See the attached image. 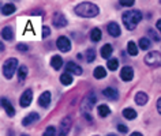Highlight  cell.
<instances>
[{
    "label": "cell",
    "instance_id": "cell-1",
    "mask_svg": "<svg viewBox=\"0 0 161 136\" xmlns=\"http://www.w3.org/2000/svg\"><path fill=\"white\" fill-rule=\"evenodd\" d=\"M75 14L78 17H82V18H93V17H97L98 13H100V8L93 3H89V2H83L78 4L75 7Z\"/></svg>",
    "mask_w": 161,
    "mask_h": 136
},
{
    "label": "cell",
    "instance_id": "cell-2",
    "mask_svg": "<svg viewBox=\"0 0 161 136\" xmlns=\"http://www.w3.org/2000/svg\"><path fill=\"white\" fill-rule=\"evenodd\" d=\"M122 19H123V23L126 26V29L128 30H134L138 23L142 21V13L139 10H130V11H126L123 15H122Z\"/></svg>",
    "mask_w": 161,
    "mask_h": 136
},
{
    "label": "cell",
    "instance_id": "cell-3",
    "mask_svg": "<svg viewBox=\"0 0 161 136\" xmlns=\"http://www.w3.org/2000/svg\"><path fill=\"white\" fill-rule=\"evenodd\" d=\"M18 67V60L17 59H8L6 60L4 64H3V75H4L6 79H11L14 76V72L17 71Z\"/></svg>",
    "mask_w": 161,
    "mask_h": 136
},
{
    "label": "cell",
    "instance_id": "cell-4",
    "mask_svg": "<svg viewBox=\"0 0 161 136\" xmlns=\"http://www.w3.org/2000/svg\"><path fill=\"white\" fill-rule=\"evenodd\" d=\"M145 63L150 67H161V53L160 52H149V53L145 56Z\"/></svg>",
    "mask_w": 161,
    "mask_h": 136
},
{
    "label": "cell",
    "instance_id": "cell-5",
    "mask_svg": "<svg viewBox=\"0 0 161 136\" xmlns=\"http://www.w3.org/2000/svg\"><path fill=\"white\" fill-rule=\"evenodd\" d=\"M71 125H72V121H71V117H64L62 121H60V127H59V135L58 136H67V133L70 132L71 129Z\"/></svg>",
    "mask_w": 161,
    "mask_h": 136
},
{
    "label": "cell",
    "instance_id": "cell-6",
    "mask_svg": "<svg viewBox=\"0 0 161 136\" xmlns=\"http://www.w3.org/2000/svg\"><path fill=\"white\" fill-rule=\"evenodd\" d=\"M56 44H58V48L60 52H68L71 50V42L70 39H68L67 37H64V35H60V37L58 38V41H56Z\"/></svg>",
    "mask_w": 161,
    "mask_h": 136
},
{
    "label": "cell",
    "instance_id": "cell-7",
    "mask_svg": "<svg viewBox=\"0 0 161 136\" xmlns=\"http://www.w3.org/2000/svg\"><path fill=\"white\" fill-rule=\"evenodd\" d=\"M31 99H33V91L25 90L23 94L21 95V99H19V105H21L22 107H27L31 103Z\"/></svg>",
    "mask_w": 161,
    "mask_h": 136
},
{
    "label": "cell",
    "instance_id": "cell-8",
    "mask_svg": "<svg viewBox=\"0 0 161 136\" xmlns=\"http://www.w3.org/2000/svg\"><path fill=\"white\" fill-rule=\"evenodd\" d=\"M52 22H53V26H55V27H58V29L67 26V23H68V22H67V19H66V17H64L62 13H55L53 18H52Z\"/></svg>",
    "mask_w": 161,
    "mask_h": 136
},
{
    "label": "cell",
    "instance_id": "cell-9",
    "mask_svg": "<svg viewBox=\"0 0 161 136\" xmlns=\"http://www.w3.org/2000/svg\"><path fill=\"white\" fill-rule=\"evenodd\" d=\"M120 76H122L124 82H130V81H132V78H134V70L128 65L123 67L122 71H120Z\"/></svg>",
    "mask_w": 161,
    "mask_h": 136
},
{
    "label": "cell",
    "instance_id": "cell-10",
    "mask_svg": "<svg viewBox=\"0 0 161 136\" xmlns=\"http://www.w3.org/2000/svg\"><path fill=\"white\" fill-rule=\"evenodd\" d=\"M96 101H97V98H96V94L94 93H89V95H86V98L83 99V109L85 110H90L92 107H93V105L96 103Z\"/></svg>",
    "mask_w": 161,
    "mask_h": 136
},
{
    "label": "cell",
    "instance_id": "cell-11",
    "mask_svg": "<svg viewBox=\"0 0 161 136\" xmlns=\"http://www.w3.org/2000/svg\"><path fill=\"white\" fill-rule=\"evenodd\" d=\"M66 70H67V72L68 74H74V75H82V67L78 65V64H75V63H72V61H68L66 64Z\"/></svg>",
    "mask_w": 161,
    "mask_h": 136
},
{
    "label": "cell",
    "instance_id": "cell-12",
    "mask_svg": "<svg viewBox=\"0 0 161 136\" xmlns=\"http://www.w3.org/2000/svg\"><path fill=\"white\" fill-rule=\"evenodd\" d=\"M51 103V93L49 91H44L38 98V105L41 107H48Z\"/></svg>",
    "mask_w": 161,
    "mask_h": 136
},
{
    "label": "cell",
    "instance_id": "cell-13",
    "mask_svg": "<svg viewBox=\"0 0 161 136\" xmlns=\"http://www.w3.org/2000/svg\"><path fill=\"white\" fill-rule=\"evenodd\" d=\"M2 106H3V109L6 110V113L10 116V117H13V116H15V109H14V106L10 103L8 99H6L4 97L2 98Z\"/></svg>",
    "mask_w": 161,
    "mask_h": 136
},
{
    "label": "cell",
    "instance_id": "cell-14",
    "mask_svg": "<svg viewBox=\"0 0 161 136\" xmlns=\"http://www.w3.org/2000/svg\"><path fill=\"white\" fill-rule=\"evenodd\" d=\"M103 94L105 95L108 99H118L119 98V91L115 87H107L105 90H103Z\"/></svg>",
    "mask_w": 161,
    "mask_h": 136
},
{
    "label": "cell",
    "instance_id": "cell-15",
    "mask_svg": "<svg viewBox=\"0 0 161 136\" xmlns=\"http://www.w3.org/2000/svg\"><path fill=\"white\" fill-rule=\"evenodd\" d=\"M40 118V116L36 113V112H33V113H30V114H27L25 118H23V121H22V125L23 127H29L31 125L34 121H37V120Z\"/></svg>",
    "mask_w": 161,
    "mask_h": 136
},
{
    "label": "cell",
    "instance_id": "cell-16",
    "mask_svg": "<svg viewBox=\"0 0 161 136\" xmlns=\"http://www.w3.org/2000/svg\"><path fill=\"white\" fill-rule=\"evenodd\" d=\"M108 33H109L112 37H119L120 35V33H122V31H120V27H119V25L116 22H111L109 25H108Z\"/></svg>",
    "mask_w": 161,
    "mask_h": 136
},
{
    "label": "cell",
    "instance_id": "cell-17",
    "mask_svg": "<svg viewBox=\"0 0 161 136\" xmlns=\"http://www.w3.org/2000/svg\"><path fill=\"white\" fill-rule=\"evenodd\" d=\"M2 37H3V39H6V41H11V39L14 38V31H13V29L8 27V26L3 27V29H2Z\"/></svg>",
    "mask_w": 161,
    "mask_h": 136
},
{
    "label": "cell",
    "instance_id": "cell-18",
    "mask_svg": "<svg viewBox=\"0 0 161 136\" xmlns=\"http://www.w3.org/2000/svg\"><path fill=\"white\" fill-rule=\"evenodd\" d=\"M112 45H109V44H105L103 48H101V50H100V53H101V56H103V59H108L109 60V57H111V55H112Z\"/></svg>",
    "mask_w": 161,
    "mask_h": 136
},
{
    "label": "cell",
    "instance_id": "cell-19",
    "mask_svg": "<svg viewBox=\"0 0 161 136\" xmlns=\"http://www.w3.org/2000/svg\"><path fill=\"white\" fill-rule=\"evenodd\" d=\"M135 102H136V105H145V103L147 102V99H149V97H147V94H145V93H136L135 94Z\"/></svg>",
    "mask_w": 161,
    "mask_h": 136
},
{
    "label": "cell",
    "instance_id": "cell-20",
    "mask_svg": "<svg viewBox=\"0 0 161 136\" xmlns=\"http://www.w3.org/2000/svg\"><path fill=\"white\" fill-rule=\"evenodd\" d=\"M51 65L53 67V70H60L63 67V59L60 56H53L51 59Z\"/></svg>",
    "mask_w": 161,
    "mask_h": 136
},
{
    "label": "cell",
    "instance_id": "cell-21",
    "mask_svg": "<svg viewBox=\"0 0 161 136\" xmlns=\"http://www.w3.org/2000/svg\"><path fill=\"white\" fill-rule=\"evenodd\" d=\"M14 11H17V8H15V6L13 3H7V4L2 6V14L3 15H11Z\"/></svg>",
    "mask_w": 161,
    "mask_h": 136
},
{
    "label": "cell",
    "instance_id": "cell-22",
    "mask_svg": "<svg viewBox=\"0 0 161 136\" xmlns=\"http://www.w3.org/2000/svg\"><path fill=\"white\" fill-rule=\"evenodd\" d=\"M123 116L127 120H134L136 118V112L134 109H131V107H126V109H123Z\"/></svg>",
    "mask_w": 161,
    "mask_h": 136
},
{
    "label": "cell",
    "instance_id": "cell-23",
    "mask_svg": "<svg viewBox=\"0 0 161 136\" xmlns=\"http://www.w3.org/2000/svg\"><path fill=\"white\" fill-rule=\"evenodd\" d=\"M127 52L130 56H136L138 55V46H136V44L134 41H130L127 45Z\"/></svg>",
    "mask_w": 161,
    "mask_h": 136
},
{
    "label": "cell",
    "instance_id": "cell-24",
    "mask_svg": "<svg viewBox=\"0 0 161 136\" xmlns=\"http://www.w3.org/2000/svg\"><path fill=\"white\" fill-rule=\"evenodd\" d=\"M90 39H92L93 42H98L100 39H101V30L97 29V27L92 30V31H90Z\"/></svg>",
    "mask_w": 161,
    "mask_h": 136
},
{
    "label": "cell",
    "instance_id": "cell-25",
    "mask_svg": "<svg viewBox=\"0 0 161 136\" xmlns=\"http://www.w3.org/2000/svg\"><path fill=\"white\" fill-rule=\"evenodd\" d=\"M60 82H62L64 86L71 85V83H72V76H71V74H68V72L62 74V75H60Z\"/></svg>",
    "mask_w": 161,
    "mask_h": 136
},
{
    "label": "cell",
    "instance_id": "cell-26",
    "mask_svg": "<svg viewBox=\"0 0 161 136\" xmlns=\"http://www.w3.org/2000/svg\"><path fill=\"white\" fill-rule=\"evenodd\" d=\"M97 112H98L100 117H107V116L111 113V109H109V106H108V105H100Z\"/></svg>",
    "mask_w": 161,
    "mask_h": 136
},
{
    "label": "cell",
    "instance_id": "cell-27",
    "mask_svg": "<svg viewBox=\"0 0 161 136\" xmlns=\"http://www.w3.org/2000/svg\"><path fill=\"white\" fill-rule=\"evenodd\" d=\"M107 76V70L104 67H97L94 70V78L96 79H103Z\"/></svg>",
    "mask_w": 161,
    "mask_h": 136
},
{
    "label": "cell",
    "instance_id": "cell-28",
    "mask_svg": "<svg viewBox=\"0 0 161 136\" xmlns=\"http://www.w3.org/2000/svg\"><path fill=\"white\" fill-rule=\"evenodd\" d=\"M138 44H139V48H141V49H142V50H147L149 48H150V45H152V44H150V39L146 38V37L141 38Z\"/></svg>",
    "mask_w": 161,
    "mask_h": 136
},
{
    "label": "cell",
    "instance_id": "cell-29",
    "mask_svg": "<svg viewBox=\"0 0 161 136\" xmlns=\"http://www.w3.org/2000/svg\"><path fill=\"white\" fill-rule=\"evenodd\" d=\"M107 65H108V70L109 71H116L119 67V60L118 59H109L107 63Z\"/></svg>",
    "mask_w": 161,
    "mask_h": 136
},
{
    "label": "cell",
    "instance_id": "cell-30",
    "mask_svg": "<svg viewBox=\"0 0 161 136\" xmlns=\"http://www.w3.org/2000/svg\"><path fill=\"white\" fill-rule=\"evenodd\" d=\"M18 76H19V81H25V78L27 76V67L21 65L18 68Z\"/></svg>",
    "mask_w": 161,
    "mask_h": 136
},
{
    "label": "cell",
    "instance_id": "cell-31",
    "mask_svg": "<svg viewBox=\"0 0 161 136\" xmlns=\"http://www.w3.org/2000/svg\"><path fill=\"white\" fill-rule=\"evenodd\" d=\"M86 61L87 63H92L93 60L96 59V52H94V49H87V52H86Z\"/></svg>",
    "mask_w": 161,
    "mask_h": 136
},
{
    "label": "cell",
    "instance_id": "cell-32",
    "mask_svg": "<svg viewBox=\"0 0 161 136\" xmlns=\"http://www.w3.org/2000/svg\"><path fill=\"white\" fill-rule=\"evenodd\" d=\"M147 35H149V37H152L153 41H156V42H158V41H160V35L157 34L153 29H149V30H147Z\"/></svg>",
    "mask_w": 161,
    "mask_h": 136
},
{
    "label": "cell",
    "instance_id": "cell-33",
    "mask_svg": "<svg viewBox=\"0 0 161 136\" xmlns=\"http://www.w3.org/2000/svg\"><path fill=\"white\" fill-rule=\"evenodd\" d=\"M55 135H56V128L51 125V127H48L45 129V132H44L42 136H55Z\"/></svg>",
    "mask_w": 161,
    "mask_h": 136
},
{
    "label": "cell",
    "instance_id": "cell-34",
    "mask_svg": "<svg viewBox=\"0 0 161 136\" xmlns=\"http://www.w3.org/2000/svg\"><path fill=\"white\" fill-rule=\"evenodd\" d=\"M134 0H120V6H124V7H131V6H134Z\"/></svg>",
    "mask_w": 161,
    "mask_h": 136
},
{
    "label": "cell",
    "instance_id": "cell-35",
    "mask_svg": "<svg viewBox=\"0 0 161 136\" xmlns=\"http://www.w3.org/2000/svg\"><path fill=\"white\" fill-rule=\"evenodd\" d=\"M48 35H51V29L48 26H44L42 27V38H47Z\"/></svg>",
    "mask_w": 161,
    "mask_h": 136
},
{
    "label": "cell",
    "instance_id": "cell-36",
    "mask_svg": "<svg viewBox=\"0 0 161 136\" xmlns=\"http://www.w3.org/2000/svg\"><path fill=\"white\" fill-rule=\"evenodd\" d=\"M17 49L21 50V52H26L27 49H29V46H27L26 44H18V45H17Z\"/></svg>",
    "mask_w": 161,
    "mask_h": 136
},
{
    "label": "cell",
    "instance_id": "cell-37",
    "mask_svg": "<svg viewBox=\"0 0 161 136\" xmlns=\"http://www.w3.org/2000/svg\"><path fill=\"white\" fill-rule=\"evenodd\" d=\"M118 131H119V132H123V133H127V132H128V128H127L126 125H122V124H119V125H118Z\"/></svg>",
    "mask_w": 161,
    "mask_h": 136
},
{
    "label": "cell",
    "instance_id": "cell-38",
    "mask_svg": "<svg viewBox=\"0 0 161 136\" xmlns=\"http://www.w3.org/2000/svg\"><path fill=\"white\" fill-rule=\"evenodd\" d=\"M157 110H158V113L161 114V98L157 101Z\"/></svg>",
    "mask_w": 161,
    "mask_h": 136
},
{
    "label": "cell",
    "instance_id": "cell-39",
    "mask_svg": "<svg viewBox=\"0 0 161 136\" xmlns=\"http://www.w3.org/2000/svg\"><path fill=\"white\" fill-rule=\"evenodd\" d=\"M156 26H157V29H158V31H160V33H161V19H160V21H158V22H157V23H156Z\"/></svg>",
    "mask_w": 161,
    "mask_h": 136
},
{
    "label": "cell",
    "instance_id": "cell-40",
    "mask_svg": "<svg viewBox=\"0 0 161 136\" xmlns=\"http://www.w3.org/2000/svg\"><path fill=\"white\" fill-rule=\"evenodd\" d=\"M130 136H143L142 133H139V132H134V133H131Z\"/></svg>",
    "mask_w": 161,
    "mask_h": 136
},
{
    "label": "cell",
    "instance_id": "cell-41",
    "mask_svg": "<svg viewBox=\"0 0 161 136\" xmlns=\"http://www.w3.org/2000/svg\"><path fill=\"white\" fill-rule=\"evenodd\" d=\"M108 136H115V135H108Z\"/></svg>",
    "mask_w": 161,
    "mask_h": 136
},
{
    "label": "cell",
    "instance_id": "cell-42",
    "mask_svg": "<svg viewBox=\"0 0 161 136\" xmlns=\"http://www.w3.org/2000/svg\"><path fill=\"white\" fill-rule=\"evenodd\" d=\"M22 136H26V135H22Z\"/></svg>",
    "mask_w": 161,
    "mask_h": 136
}]
</instances>
